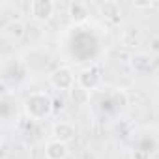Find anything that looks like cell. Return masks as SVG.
I'll return each instance as SVG.
<instances>
[{
	"mask_svg": "<svg viewBox=\"0 0 159 159\" xmlns=\"http://www.w3.org/2000/svg\"><path fill=\"white\" fill-rule=\"evenodd\" d=\"M118 41H120V45L125 47V49H135V47L140 45V41H142V34H140L139 28L129 26V28H125V30L120 32Z\"/></svg>",
	"mask_w": 159,
	"mask_h": 159,
	"instance_id": "cell-8",
	"label": "cell"
},
{
	"mask_svg": "<svg viewBox=\"0 0 159 159\" xmlns=\"http://www.w3.org/2000/svg\"><path fill=\"white\" fill-rule=\"evenodd\" d=\"M75 135H77V129H75V125L71 122L60 120V122H56L52 125V139L58 140V142L67 144V142H71L75 139Z\"/></svg>",
	"mask_w": 159,
	"mask_h": 159,
	"instance_id": "cell-5",
	"label": "cell"
},
{
	"mask_svg": "<svg viewBox=\"0 0 159 159\" xmlns=\"http://www.w3.org/2000/svg\"><path fill=\"white\" fill-rule=\"evenodd\" d=\"M69 153L67 144L58 142V140H51L45 146V159H66Z\"/></svg>",
	"mask_w": 159,
	"mask_h": 159,
	"instance_id": "cell-11",
	"label": "cell"
},
{
	"mask_svg": "<svg viewBox=\"0 0 159 159\" xmlns=\"http://www.w3.org/2000/svg\"><path fill=\"white\" fill-rule=\"evenodd\" d=\"M2 34H4V38L10 39V41H21V39L25 38V34H26V26H25L23 21H19V19H11L10 23L4 25Z\"/></svg>",
	"mask_w": 159,
	"mask_h": 159,
	"instance_id": "cell-6",
	"label": "cell"
},
{
	"mask_svg": "<svg viewBox=\"0 0 159 159\" xmlns=\"http://www.w3.org/2000/svg\"><path fill=\"white\" fill-rule=\"evenodd\" d=\"M133 159H148V153L142 150H135L133 152Z\"/></svg>",
	"mask_w": 159,
	"mask_h": 159,
	"instance_id": "cell-13",
	"label": "cell"
},
{
	"mask_svg": "<svg viewBox=\"0 0 159 159\" xmlns=\"http://www.w3.org/2000/svg\"><path fill=\"white\" fill-rule=\"evenodd\" d=\"M129 64H131L135 73H148L152 69V66H153V58L148 52H135L131 56Z\"/></svg>",
	"mask_w": 159,
	"mask_h": 159,
	"instance_id": "cell-9",
	"label": "cell"
},
{
	"mask_svg": "<svg viewBox=\"0 0 159 159\" xmlns=\"http://www.w3.org/2000/svg\"><path fill=\"white\" fill-rule=\"evenodd\" d=\"M77 84L81 90H96L101 84V69L98 66H90L86 69H83L81 73L77 75Z\"/></svg>",
	"mask_w": 159,
	"mask_h": 159,
	"instance_id": "cell-4",
	"label": "cell"
},
{
	"mask_svg": "<svg viewBox=\"0 0 159 159\" xmlns=\"http://www.w3.org/2000/svg\"><path fill=\"white\" fill-rule=\"evenodd\" d=\"M99 15H101L103 19L111 21V23L118 21L120 15H122V6H120V2H116V0H107V2H103V4L99 6Z\"/></svg>",
	"mask_w": 159,
	"mask_h": 159,
	"instance_id": "cell-10",
	"label": "cell"
},
{
	"mask_svg": "<svg viewBox=\"0 0 159 159\" xmlns=\"http://www.w3.org/2000/svg\"><path fill=\"white\" fill-rule=\"evenodd\" d=\"M133 8H137V10H146V8H153V2H133Z\"/></svg>",
	"mask_w": 159,
	"mask_h": 159,
	"instance_id": "cell-12",
	"label": "cell"
},
{
	"mask_svg": "<svg viewBox=\"0 0 159 159\" xmlns=\"http://www.w3.org/2000/svg\"><path fill=\"white\" fill-rule=\"evenodd\" d=\"M25 112L30 120H45L54 112V105L52 99L45 94V92H32L26 99H25Z\"/></svg>",
	"mask_w": 159,
	"mask_h": 159,
	"instance_id": "cell-1",
	"label": "cell"
},
{
	"mask_svg": "<svg viewBox=\"0 0 159 159\" xmlns=\"http://www.w3.org/2000/svg\"><path fill=\"white\" fill-rule=\"evenodd\" d=\"M67 15L71 17L73 23L81 25V23L88 21V17H90V6L86 2H71L67 6Z\"/></svg>",
	"mask_w": 159,
	"mask_h": 159,
	"instance_id": "cell-7",
	"label": "cell"
},
{
	"mask_svg": "<svg viewBox=\"0 0 159 159\" xmlns=\"http://www.w3.org/2000/svg\"><path fill=\"white\" fill-rule=\"evenodd\" d=\"M54 10H56V4L52 0H32L28 6L30 17L38 23H47L54 15Z\"/></svg>",
	"mask_w": 159,
	"mask_h": 159,
	"instance_id": "cell-3",
	"label": "cell"
},
{
	"mask_svg": "<svg viewBox=\"0 0 159 159\" xmlns=\"http://www.w3.org/2000/svg\"><path fill=\"white\" fill-rule=\"evenodd\" d=\"M49 83L54 90H73L75 83H77V77L73 75V71L69 67H58L49 75Z\"/></svg>",
	"mask_w": 159,
	"mask_h": 159,
	"instance_id": "cell-2",
	"label": "cell"
}]
</instances>
